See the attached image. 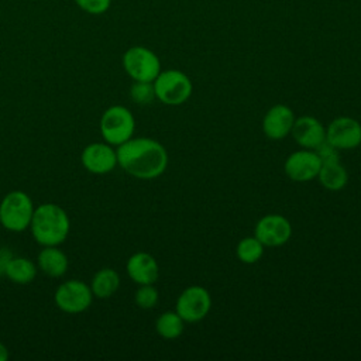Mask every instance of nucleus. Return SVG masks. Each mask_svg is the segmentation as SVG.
<instances>
[{
	"instance_id": "nucleus-11",
	"label": "nucleus",
	"mask_w": 361,
	"mask_h": 361,
	"mask_svg": "<svg viewBox=\"0 0 361 361\" xmlns=\"http://www.w3.org/2000/svg\"><path fill=\"white\" fill-rule=\"evenodd\" d=\"M254 235L265 247H279L290 238L292 226L282 214H265L257 221Z\"/></svg>"
},
{
	"instance_id": "nucleus-16",
	"label": "nucleus",
	"mask_w": 361,
	"mask_h": 361,
	"mask_svg": "<svg viewBox=\"0 0 361 361\" xmlns=\"http://www.w3.org/2000/svg\"><path fill=\"white\" fill-rule=\"evenodd\" d=\"M37 267L38 269L51 276V278H61L66 274L69 261L66 254L58 248V245L42 247L37 257Z\"/></svg>"
},
{
	"instance_id": "nucleus-12",
	"label": "nucleus",
	"mask_w": 361,
	"mask_h": 361,
	"mask_svg": "<svg viewBox=\"0 0 361 361\" xmlns=\"http://www.w3.org/2000/svg\"><path fill=\"white\" fill-rule=\"evenodd\" d=\"M322 161L316 155L313 149H299L292 152L285 164L283 171L289 179L293 182H309L314 178H317V173L320 171Z\"/></svg>"
},
{
	"instance_id": "nucleus-4",
	"label": "nucleus",
	"mask_w": 361,
	"mask_h": 361,
	"mask_svg": "<svg viewBox=\"0 0 361 361\" xmlns=\"http://www.w3.org/2000/svg\"><path fill=\"white\" fill-rule=\"evenodd\" d=\"M99 128L103 140L107 144L118 147L134 137L135 118L126 106L113 104L103 111Z\"/></svg>"
},
{
	"instance_id": "nucleus-7",
	"label": "nucleus",
	"mask_w": 361,
	"mask_h": 361,
	"mask_svg": "<svg viewBox=\"0 0 361 361\" xmlns=\"http://www.w3.org/2000/svg\"><path fill=\"white\" fill-rule=\"evenodd\" d=\"M93 298L90 285L80 279H68L62 282L54 293L56 307L68 314H78L87 310Z\"/></svg>"
},
{
	"instance_id": "nucleus-17",
	"label": "nucleus",
	"mask_w": 361,
	"mask_h": 361,
	"mask_svg": "<svg viewBox=\"0 0 361 361\" xmlns=\"http://www.w3.org/2000/svg\"><path fill=\"white\" fill-rule=\"evenodd\" d=\"M38 267L27 257H11L7 262L3 275L17 285H27L37 276Z\"/></svg>"
},
{
	"instance_id": "nucleus-2",
	"label": "nucleus",
	"mask_w": 361,
	"mask_h": 361,
	"mask_svg": "<svg viewBox=\"0 0 361 361\" xmlns=\"http://www.w3.org/2000/svg\"><path fill=\"white\" fill-rule=\"evenodd\" d=\"M30 230L32 238L41 247L61 245L71 231V220L63 207L56 203H41L35 206Z\"/></svg>"
},
{
	"instance_id": "nucleus-15",
	"label": "nucleus",
	"mask_w": 361,
	"mask_h": 361,
	"mask_svg": "<svg viewBox=\"0 0 361 361\" xmlns=\"http://www.w3.org/2000/svg\"><path fill=\"white\" fill-rule=\"evenodd\" d=\"M127 275L137 285H147L157 282L159 276V267L157 259L144 251L133 254L126 264Z\"/></svg>"
},
{
	"instance_id": "nucleus-10",
	"label": "nucleus",
	"mask_w": 361,
	"mask_h": 361,
	"mask_svg": "<svg viewBox=\"0 0 361 361\" xmlns=\"http://www.w3.org/2000/svg\"><path fill=\"white\" fill-rule=\"evenodd\" d=\"M80 162L87 172L93 175H106L114 171L118 165L117 151L106 141L90 142L82 149Z\"/></svg>"
},
{
	"instance_id": "nucleus-25",
	"label": "nucleus",
	"mask_w": 361,
	"mask_h": 361,
	"mask_svg": "<svg viewBox=\"0 0 361 361\" xmlns=\"http://www.w3.org/2000/svg\"><path fill=\"white\" fill-rule=\"evenodd\" d=\"M316 155L319 157V159L322 161V164L324 162H331V161H340V149H337L336 147H333L330 142H327L326 140L319 144L314 149Z\"/></svg>"
},
{
	"instance_id": "nucleus-8",
	"label": "nucleus",
	"mask_w": 361,
	"mask_h": 361,
	"mask_svg": "<svg viewBox=\"0 0 361 361\" xmlns=\"http://www.w3.org/2000/svg\"><path fill=\"white\" fill-rule=\"evenodd\" d=\"M212 307V296L209 290L199 285L188 286L178 296L175 312L185 323H196L203 320Z\"/></svg>"
},
{
	"instance_id": "nucleus-27",
	"label": "nucleus",
	"mask_w": 361,
	"mask_h": 361,
	"mask_svg": "<svg viewBox=\"0 0 361 361\" xmlns=\"http://www.w3.org/2000/svg\"><path fill=\"white\" fill-rule=\"evenodd\" d=\"M10 357V353H8V348L0 341V361H7Z\"/></svg>"
},
{
	"instance_id": "nucleus-20",
	"label": "nucleus",
	"mask_w": 361,
	"mask_h": 361,
	"mask_svg": "<svg viewBox=\"0 0 361 361\" xmlns=\"http://www.w3.org/2000/svg\"><path fill=\"white\" fill-rule=\"evenodd\" d=\"M155 330L162 338L175 340L185 330V320L176 312H164L155 322Z\"/></svg>"
},
{
	"instance_id": "nucleus-18",
	"label": "nucleus",
	"mask_w": 361,
	"mask_h": 361,
	"mask_svg": "<svg viewBox=\"0 0 361 361\" xmlns=\"http://www.w3.org/2000/svg\"><path fill=\"white\" fill-rule=\"evenodd\" d=\"M120 288V275L113 268H102L99 269L90 282V289L94 298L97 299H109L111 298L117 289Z\"/></svg>"
},
{
	"instance_id": "nucleus-9",
	"label": "nucleus",
	"mask_w": 361,
	"mask_h": 361,
	"mask_svg": "<svg viewBox=\"0 0 361 361\" xmlns=\"http://www.w3.org/2000/svg\"><path fill=\"white\" fill-rule=\"evenodd\" d=\"M326 141L340 151L354 149L361 145V123L353 117L341 116L326 127Z\"/></svg>"
},
{
	"instance_id": "nucleus-5",
	"label": "nucleus",
	"mask_w": 361,
	"mask_h": 361,
	"mask_svg": "<svg viewBox=\"0 0 361 361\" xmlns=\"http://www.w3.org/2000/svg\"><path fill=\"white\" fill-rule=\"evenodd\" d=\"M155 99L168 106L183 104L193 92L192 80L179 69H165L152 82Z\"/></svg>"
},
{
	"instance_id": "nucleus-13",
	"label": "nucleus",
	"mask_w": 361,
	"mask_h": 361,
	"mask_svg": "<svg viewBox=\"0 0 361 361\" xmlns=\"http://www.w3.org/2000/svg\"><path fill=\"white\" fill-rule=\"evenodd\" d=\"M295 121V114L290 107L286 104L272 106L262 118V131L267 138L278 141L283 140L290 134L292 126Z\"/></svg>"
},
{
	"instance_id": "nucleus-24",
	"label": "nucleus",
	"mask_w": 361,
	"mask_h": 361,
	"mask_svg": "<svg viewBox=\"0 0 361 361\" xmlns=\"http://www.w3.org/2000/svg\"><path fill=\"white\" fill-rule=\"evenodd\" d=\"M73 1L82 11L92 16L104 14L111 6V0H73Z\"/></svg>"
},
{
	"instance_id": "nucleus-14",
	"label": "nucleus",
	"mask_w": 361,
	"mask_h": 361,
	"mask_svg": "<svg viewBox=\"0 0 361 361\" xmlns=\"http://www.w3.org/2000/svg\"><path fill=\"white\" fill-rule=\"evenodd\" d=\"M290 134L300 147L314 149L326 140V127L316 117L302 116L295 118Z\"/></svg>"
},
{
	"instance_id": "nucleus-3",
	"label": "nucleus",
	"mask_w": 361,
	"mask_h": 361,
	"mask_svg": "<svg viewBox=\"0 0 361 361\" xmlns=\"http://www.w3.org/2000/svg\"><path fill=\"white\" fill-rule=\"evenodd\" d=\"M35 206L28 193L11 190L0 202V224L11 233H21L30 228Z\"/></svg>"
},
{
	"instance_id": "nucleus-22",
	"label": "nucleus",
	"mask_w": 361,
	"mask_h": 361,
	"mask_svg": "<svg viewBox=\"0 0 361 361\" xmlns=\"http://www.w3.org/2000/svg\"><path fill=\"white\" fill-rule=\"evenodd\" d=\"M159 293L154 283H147V285H138V289L135 290L134 300L135 305L141 309H152L158 303Z\"/></svg>"
},
{
	"instance_id": "nucleus-19",
	"label": "nucleus",
	"mask_w": 361,
	"mask_h": 361,
	"mask_svg": "<svg viewBox=\"0 0 361 361\" xmlns=\"http://www.w3.org/2000/svg\"><path fill=\"white\" fill-rule=\"evenodd\" d=\"M317 179L323 188L336 192L347 185L348 173L340 161H331L322 164L320 171L317 173Z\"/></svg>"
},
{
	"instance_id": "nucleus-6",
	"label": "nucleus",
	"mask_w": 361,
	"mask_h": 361,
	"mask_svg": "<svg viewBox=\"0 0 361 361\" xmlns=\"http://www.w3.org/2000/svg\"><path fill=\"white\" fill-rule=\"evenodd\" d=\"M121 63L133 82H154L162 71L158 55L144 45L130 47L123 54Z\"/></svg>"
},
{
	"instance_id": "nucleus-21",
	"label": "nucleus",
	"mask_w": 361,
	"mask_h": 361,
	"mask_svg": "<svg viewBox=\"0 0 361 361\" xmlns=\"http://www.w3.org/2000/svg\"><path fill=\"white\" fill-rule=\"evenodd\" d=\"M265 245L255 237H244L235 247V255L243 264H255L264 255Z\"/></svg>"
},
{
	"instance_id": "nucleus-23",
	"label": "nucleus",
	"mask_w": 361,
	"mask_h": 361,
	"mask_svg": "<svg viewBox=\"0 0 361 361\" xmlns=\"http://www.w3.org/2000/svg\"><path fill=\"white\" fill-rule=\"evenodd\" d=\"M130 97L137 104H149L155 100V90L152 82H133L130 87Z\"/></svg>"
},
{
	"instance_id": "nucleus-26",
	"label": "nucleus",
	"mask_w": 361,
	"mask_h": 361,
	"mask_svg": "<svg viewBox=\"0 0 361 361\" xmlns=\"http://www.w3.org/2000/svg\"><path fill=\"white\" fill-rule=\"evenodd\" d=\"M13 257V254H10L7 250H0V274L3 275L4 268L7 265V262L10 261V258Z\"/></svg>"
},
{
	"instance_id": "nucleus-1",
	"label": "nucleus",
	"mask_w": 361,
	"mask_h": 361,
	"mask_svg": "<svg viewBox=\"0 0 361 361\" xmlns=\"http://www.w3.org/2000/svg\"><path fill=\"white\" fill-rule=\"evenodd\" d=\"M118 166L137 179H154L161 176L168 166L165 147L148 137H131L116 147Z\"/></svg>"
}]
</instances>
